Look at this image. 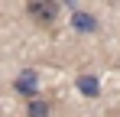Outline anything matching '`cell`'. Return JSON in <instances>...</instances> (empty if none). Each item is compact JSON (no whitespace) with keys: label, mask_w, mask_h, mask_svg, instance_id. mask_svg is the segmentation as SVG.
Returning <instances> with one entry per match:
<instances>
[{"label":"cell","mask_w":120,"mask_h":117,"mask_svg":"<svg viewBox=\"0 0 120 117\" xmlns=\"http://www.w3.org/2000/svg\"><path fill=\"white\" fill-rule=\"evenodd\" d=\"M13 88H16L23 98H33L36 91H39V78H36V72H20L16 81H13Z\"/></svg>","instance_id":"2"},{"label":"cell","mask_w":120,"mask_h":117,"mask_svg":"<svg viewBox=\"0 0 120 117\" xmlns=\"http://www.w3.org/2000/svg\"><path fill=\"white\" fill-rule=\"evenodd\" d=\"M78 91H81V94H91V98H94V94H98V81H94L91 75H81V78H78Z\"/></svg>","instance_id":"5"},{"label":"cell","mask_w":120,"mask_h":117,"mask_svg":"<svg viewBox=\"0 0 120 117\" xmlns=\"http://www.w3.org/2000/svg\"><path fill=\"white\" fill-rule=\"evenodd\" d=\"M71 23H75V29H78V33H94V29H98V20L91 16V13H75Z\"/></svg>","instance_id":"4"},{"label":"cell","mask_w":120,"mask_h":117,"mask_svg":"<svg viewBox=\"0 0 120 117\" xmlns=\"http://www.w3.org/2000/svg\"><path fill=\"white\" fill-rule=\"evenodd\" d=\"M26 117H49V101L39 94H33L26 101Z\"/></svg>","instance_id":"3"},{"label":"cell","mask_w":120,"mask_h":117,"mask_svg":"<svg viewBox=\"0 0 120 117\" xmlns=\"http://www.w3.org/2000/svg\"><path fill=\"white\" fill-rule=\"evenodd\" d=\"M26 13L36 26H52L59 16V3L55 0H26Z\"/></svg>","instance_id":"1"}]
</instances>
